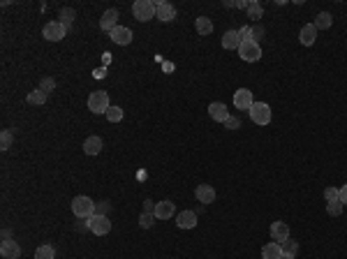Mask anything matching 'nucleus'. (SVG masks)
<instances>
[{"label":"nucleus","mask_w":347,"mask_h":259,"mask_svg":"<svg viewBox=\"0 0 347 259\" xmlns=\"http://www.w3.org/2000/svg\"><path fill=\"white\" fill-rule=\"evenodd\" d=\"M54 257H56L54 245H39L35 250V259H54Z\"/></svg>","instance_id":"25"},{"label":"nucleus","mask_w":347,"mask_h":259,"mask_svg":"<svg viewBox=\"0 0 347 259\" xmlns=\"http://www.w3.org/2000/svg\"><path fill=\"white\" fill-rule=\"evenodd\" d=\"M132 14H135L137 21H151V19H155L157 14V5L153 3V0H137L135 5H132Z\"/></svg>","instance_id":"1"},{"label":"nucleus","mask_w":347,"mask_h":259,"mask_svg":"<svg viewBox=\"0 0 347 259\" xmlns=\"http://www.w3.org/2000/svg\"><path fill=\"white\" fill-rule=\"evenodd\" d=\"M208 116L215 123H225L232 114L227 111V105H223V102H211V105H208Z\"/></svg>","instance_id":"9"},{"label":"nucleus","mask_w":347,"mask_h":259,"mask_svg":"<svg viewBox=\"0 0 347 259\" xmlns=\"http://www.w3.org/2000/svg\"><path fill=\"white\" fill-rule=\"evenodd\" d=\"M296 250H298V243H294V241H285V243H282V252H285V254H296Z\"/></svg>","instance_id":"34"},{"label":"nucleus","mask_w":347,"mask_h":259,"mask_svg":"<svg viewBox=\"0 0 347 259\" xmlns=\"http://www.w3.org/2000/svg\"><path fill=\"white\" fill-rule=\"evenodd\" d=\"M262 35H264V30H262L259 26H257V28H252V39H255V42H259V39H262Z\"/></svg>","instance_id":"37"},{"label":"nucleus","mask_w":347,"mask_h":259,"mask_svg":"<svg viewBox=\"0 0 347 259\" xmlns=\"http://www.w3.org/2000/svg\"><path fill=\"white\" fill-rule=\"evenodd\" d=\"M195 28H197V33L199 35H211L213 33V21L208 17H199L195 21Z\"/></svg>","instance_id":"23"},{"label":"nucleus","mask_w":347,"mask_h":259,"mask_svg":"<svg viewBox=\"0 0 347 259\" xmlns=\"http://www.w3.org/2000/svg\"><path fill=\"white\" fill-rule=\"evenodd\" d=\"M174 211H176V206H174V201H169V199H162V201H157L155 204V218L157 220H169V218H174Z\"/></svg>","instance_id":"11"},{"label":"nucleus","mask_w":347,"mask_h":259,"mask_svg":"<svg viewBox=\"0 0 347 259\" xmlns=\"http://www.w3.org/2000/svg\"><path fill=\"white\" fill-rule=\"evenodd\" d=\"M262 257L264 259H280L282 257V245L280 243H276V241L266 243L264 248H262Z\"/></svg>","instance_id":"20"},{"label":"nucleus","mask_w":347,"mask_h":259,"mask_svg":"<svg viewBox=\"0 0 347 259\" xmlns=\"http://www.w3.org/2000/svg\"><path fill=\"white\" fill-rule=\"evenodd\" d=\"M324 199H326V204H329V201H340V190L338 188H326L324 190Z\"/></svg>","instance_id":"32"},{"label":"nucleus","mask_w":347,"mask_h":259,"mask_svg":"<svg viewBox=\"0 0 347 259\" xmlns=\"http://www.w3.org/2000/svg\"><path fill=\"white\" fill-rule=\"evenodd\" d=\"M248 19H252V21H259L262 19V14H264V7H262V3H257V0H252L248 5Z\"/></svg>","instance_id":"24"},{"label":"nucleus","mask_w":347,"mask_h":259,"mask_svg":"<svg viewBox=\"0 0 347 259\" xmlns=\"http://www.w3.org/2000/svg\"><path fill=\"white\" fill-rule=\"evenodd\" d=\"M107 121L109 123H120L123 121V109H120V107H109V111H107Z\"/></svg>","instance_id":"27"},{"label":"nucleus","mask_w":347,"mask_h":259,"mask_svg":"<svg viewBox=\"0 0 347 259\" xmlns=\"http://www.w3.org/2000/svg\"><path fill=\"white\" fill-rule=\"evenodd\" d=\"M72 19H74V10H70V7H65V10H60V23L65 28L72 26Z\"/></svg>","instance_id":"30"},{"label":"nucleus","mask_w":347,"mask_h":259,"mask_svg":"<svg viewBox=\"0 0 347 259\" xmlns=\"http://www.w3.org/2000/svg\"><path fill=\"white\" fill-rule=\"evenodd\" d=\"M109 201H100V204H95V215H107L109 213Z\"/></svg>","instance_id":"36"},{"label":"nucleus","mask_w":347,"mask_h":259,"mask_svg":"<svg viewBox=\"0 0 347 259\" xmlns=\"http://www.w3.org/2000/svg\"><path fill=\"white\" fill-rule=\"evenodd\" d=\"M109 107H111L109 105V95L104 90H95V93L88 95V109L93 114H107Z\"/></svg>","instance_id":"5"},{"label":"nucleus","mask_w":347,"mask_h":259,"mask_svg":"<svg viewBox=\"0 0 347 259\" xmlns=\"http://www.w3.org/2000/svg\"><path fill=\"white\" fill-rule=\"evenodd\" d=\"M0 254L5 259H19L21 257V248H19L17 241L7 238V241H3V245H0Z\"/></svg>","instance_id":"17"},{"label":"nucleus","mask_w":347,"mask_h":259,"mask_svg":"<svg viewBox=\"0 0 347 259\" xmlns=\"http://www.w3.org/2000/svg\"><path fill=\"white\" fill-rule=\"evenodd\" d=\"M340 201H342V206H347V185L340 188Z\"/></svg>","instance_id":"39"},{"label":"nucleus","mask_w":347,"mask_h":259,"mask_svg":"<svg viewBox=\"0 0 347 259\" xmlns=\"http://www.w3.org/2000/svg\"><path fill=\"white\" fill-rule=\"evenodd\" d=\"M195 197L199 199V204H213L218 194H215V188H213V185H197Z\"/></svg>","instance_id":"16"},{"label":"nucleus","mask_w":347,"mask_h":259,"mask_svg":"<svg viewBox=\"0 0 347 259\" xmlns=\"http://www.w3.org/2000/svg\"><path fill=\"white\" fill-rule=\"evenodd\" d=\"M88 227H91V232L98 234V236H104V234L111 232V222H109L107 215H93L91 220H88Z\"/></svg>","instance_id":"7"},{"label":"nucleus","mask_w":347,"mask_h":259,"mask_svg":"<svg viewBox=\"0 0 347 259\" xmlns=\"http://www.w3.org/2000/svg\"><path fill=\"white\" fill-rule=\"evenodd\" d=\"M280 259H294V254H285V252H282V257Z\"/></svg>","instance_id":"40"},{"label":"nucleus","mask_w":347,"mask_h":259,"mask_svg":"<svg viewBox=\"0 0 347 259\" xmlns=\"http://www.w3.org/2000/svg\"><path fill=\"white\" fill-rule=\"evenodd\" d=\"M54 88H56V81L51 77H44L42 81H39V90H44V93H51Z\"/></svg>","instance_id":"33"},{"label":"nucleus","mask_w":347,"mask_h":259,"mask_svg":"<svg viewBox=\"0 0 347 259\" xmlns=\"http://www.w3.org/2000/svg\"><path fill=\"white\" fill-rule=\"evenodd\" d=\"M315 39H317V28H315V23H306V26L301 28V33H298V42L303 46H313Z\"/></svg>","instance_id":"15"},{"label":"nucleus","mask_w":347,"mask_h":259,"mask_svg":"<svg viewBox=\"0 0 347 259\" xmlns=\"http://www.w3.org/2000/svg\"><path fill=\"white\" fill-rule=\"evenodd\" d=\"M331 23H333V17H331L329 12H320V14L315 17V28H317V30H329Z\"/></svg>","instance_id":"22"},{"label":"nucleus","mask_w":347,"mask_h":259,"mask_svg":"<svg viewBox=\"0 0 347 259\" xmlns=\"http://www.w3.org/2000/svg\"><path fill=\"white\" fill-rule=\"evenodd\" d=\"M109 35H111V39H114L116 44H120V46H127L132 42V30H130V28H125V26H116Z\"/></svg>","instance_id":"14"},{"label":"nucleus","mask_w":347,"mask_h":259,"mask_svg":"<svg viewBox=\"0 0 347 259\" xmlns=\"http://www.w3.org/2000/svg\"><path fill=\"white\" fill-rule=\"evenodd\" d=\"M225 127H227V130H239L241 127V121L236 116H229L227 121H225Z\"/></svg>","instance_id":"35"},{"label":"nucleus","mask_w":347,"mask_h":259,"mask_svg":"<svg viewBox=\"0 0 347 259\" xmlns=\"http://www.w3.org/2000/svg\"><path fill=\"white\" fill-rule=\"evenodd\" d=\"M155 220H157L155 213H146V211H144V213L139 215V227L141 229H151V227L155 225Z\"/></svg>","instance_id":"26"},{"label":"nucleus","mask_w":347,"mask_h":259,"mask_svg":"<svg viewBox=\"0 0 347 259\" xmlns=\"http://www.w3.org/2000/svg\"><path fill=\"white\" fill-rule=\"evenodd\" d=\"M271 238L276 243H285V241H289V227H287V222H282V220H278V222H273L271 225Z\"/></svg>","instance_id":"10"},{"label":"nucleus","mask_w":347,"mask_h":259,"mask_svg":"<svg viewBox=\"0 0 347 259\" xmlns=\"http://www.w3.org/2000/svg\"><path fill=\"white\" fill-rule=\"evenodd\" d=\"M234 105H236V109H241V111H250V107L255 105L252 93H250L248 88H239L234 93Z\"/></svg>","instance_id":"8"},{"label":"nucleus","mask_w":347,"mask_h":259,"mask_svg":"<svg viewBox=\"0 0 347 259\" xmlns=\"http://www.w3.org/2000/svg\"><path fill=\"white\" fill-rule=\"evenodd\" d=\"M241 42H243V39H241L239 30H227V33L223 35V46L225 49H239Z\"/></svg>","instance_id":"19"},{"label":"nucleus","mask_w":347,"mask_h":259,"mask_svg":"<svg viewBox=\"0 0 347 259\" xmlns=\"http://www.w3.org/2000/svg\"><path fill=\"white\" fill-rule=\"evenodd\" d=\"M72 213L76 218H83V220H91L95 215V201L91 197H74L72 199Z\"/></svg>","instance_id":"2"},{"label":"nucleus","mask_w":347,"mask_h":259,"mask_svg":"<svg viewBox=\"0 0 347 259\" xmlns=\"http://www.w3.org/2000/svg\"><path fill=\"white\" fill-rule=\"evenodd\" d=\"M12 141H14V137H12V130H3V134H0V148H3V150H10L12 148Z\"/></svg>","instance_id":"29"},{"label":"nucleus","mask_w":347,"mask_h":259,"mask_svg":"<svg viewBox=\"0 0 347 259\" xmlns=\"http://www.w3.org/2000/svg\"><path fill=\"white\" fill-rule=\"evenodd\" d=\"M176 225H179V229H195L197 213L195 211H181V213L176 215Z\"/></svg>","instance_id":"13"},{"label":"nucleus","mask_w":347,"mask_h":259,"mask_svg":"<svg viewBox=\"0 0 347 259\" xmlns=\"http://www.w3.org/2000/svg\"><path fill=\"white\" fill-rule=\"evenodd\" d=\"M28 102H30V105H44V102H47V93H44V90H33V93H28Z\"/></svg>","instance_id":"28"},{"label":"nucleus","mask_w":347,"mask_h":259,"mask_svg":"<svg viewBox=\"0 0 347 259\" xmlns=\"http://www.w3.org/2000/svg\"><path fill=\"white\" fill-rule=\"evenodd\" d=\"M116 26H118V10L111 7V10H107L102 14V19H100V28H102L104 33H111Z\"/></svg>","instance_id":"12"},{"label":"nucleus","mask_w":347,"mask_h":259,"mask_svg":"<svg viewBox=\"0 0 347 259\" xmlns=\"http://www.w3.org/2000/svg\"><path fill=\"white\" fill-rule=\"evenodd\" d=\"M102 150V139L100 137H88L83 141V153L86 155H98Z\"/></svg>","instance_id":"21"},{"label":"nucleus","mask_w":347,"mask_h":259,"mask_svg":"<svg viewBox=\"0 0 347 259\" xmlns=\"http://www.w3.org/2000/svg\"><path fill=\"white\" fill-rule=\"evenodd\" d=\"M155 19H160V21L169 23L176 19V7L171 5V3H157V14Z\"/></svg>","instance_id":"18"},{"label":"nucleus","mask_w":347,"mask_h":259,"mask_svg":"<svg viewBox=\"0 0 347 259\" xmlns=\"http://www.w3.org/2000/svg\"><path fill=\"white\" fill-rule=\"evenodd\" d=\"M239 56L243 58L245 63H257L262 58V46H259V42H255V39H245V42H241Z\"/></svg>","instance_id":"4"},{"label":"nucleus","mask_w":347,"mask_h":259,"mask_svg":"<svg viewBox=\"0 0 347 259\" xmlns=\"http://www.w3.org/2000/svg\"><path fill=\"white\" fill-rule=\"evenodd\" d=\"M65 33H67V28L63 26L60 21H49L42 30L44 39H49V42H60V39L65 37Z\"/></svg>","instance_id":"6"},{"label":"nucleus","mask_w":347,"mask_h":259,"mask_svg":"<svg viewBox=\"0 0 347 259\" xmlns=\"http://www.w3.org/2000/svg\"><path fill=\"white\" fill-rule=\"evenodd\" d=\"M342 209H345L342 201H329V204H326V213L333 215V218H338V215L342 213Z\"/></svg>","instance_id":"31"},{"label":"nucleus","mask_w":347,"mask_h":259,"mask_svg":"<svg viewBox=\"0 0 347 259\" xmlns=\"http://www.w3.org/2000/svg\"><path fill=\"white\" fill-rule=\"evenodd\" d=\"M271 116H273V111L266 102H255V105L250 107V118H252L255 125H269Z\"/></svg>","instance_id":"3"},{"label":"nucleus","mask_w":347,"mask_h":259,"mask_svg":"<svg viewBox=\"0 0 347 259\" xmlns=\"http://www.w3.org/2000/svg\"><path fill=\"white\" fill-rule=\"evenodd\" d=\"M144 211H146V213H153V211H155V201L146 199V201H144Z\"/></svg>","instance_id":"38"}]
</instances>
